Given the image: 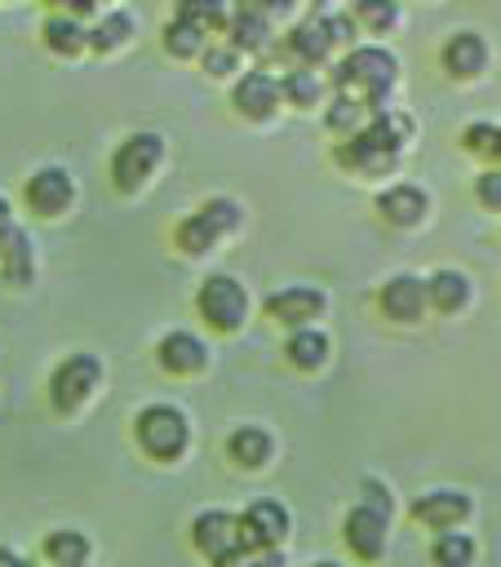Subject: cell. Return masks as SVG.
I'll return each mask as SVG.
<instances>
[{
	"label": "cell",
	"instance_id": "d6a6232c",
	"mask_svg": "<svg viewBox=\"0 0 501 567\" xmlns=\"http://www.w3.org/2000/svg\"><path fill=\"white\" fill-rule=\"evenodd\" d=\"M226 0H177V13L173 18H182V22H191V27H200L204 35H213V31H226Z\"/></svg>",
	"mask_w": 501,
	"mask_h": 567
},
{
	"label": "cell",
	"instance_id": "9a60e30c",
	"mask_svg": "<svg viewBox=\"0 0 501 567\" xmlns=\"http://www.w3.org/2000/svg\"><path fill=\"white\" fill-rule=\"evenodd\" d=\"M341 540L359 563H377L386 554V540H390V518L368 509V505H350L341 518Z\"/></svg>",
	"mask_w": 501,
	"mask_h": 567
},
{
	"label": "cell",
	"instance_id": "bcb514c9",
	"mask_svg": "<svg viewBox=\"0 0 501 567\" xmlns=\"http://www.w3.org/2000/svg\"><path fill=\"white\" fill-rule=\"evenodd\" d=\"M310 567H346V563H337V558H319V563H310Z\"/></svg>",
	"mask_w": 501,
	"mask_h": 567
},
{
	"label": "cell",
	"instance_id": "e0dca14e",
	"mask_svg": "<svg viewBox=\"0 0 501 567\" xmlns=\"http://www.w3.org/2000/svg\"><path fill=\"white\" fill-rule=\"evenodd\" d=\"M399 159L403 155H390V151H381L377 142H368L364 133H355V137H341L337 146H333V164L341 168V173H350V177H395L399 173Z\"/></svg>",
	"mask_w": 501,
	"mask_h": 567
},
{
	"label": "cell",
	"instance_id": "1f68e13d",
	"mask_svg": "<svg viewBox=\"0 0 501 567\" xmlns=\"http://www.w3.org/2000/svg\"><path fill=\"white\" fill-rule=\"evenodd\" d=\"M44 558H49V567H84L89 563V536L71 532V527L49 532L44 536Z\"/></svg>",
	"mask_w": 501,
	"mask_h": 567
},
{
	"label": "cell",
	"instance_id": "6da1fadb",
	"mask_svg": "<svg viewBox=\"0 0 501 567\" xmlns=\"http://www.w3.org/2000/svg\"><path fill=\"white\" fill-rule=\"evenodd\" d=\"M333 93H346L355 102H364L368 111H381L399 84V58L386 44H350L333 71H328Z\"/></svg>",
	"mask_w": 501,
	"mask_h": 567
},
{
	"label": "cell",
	"instance_id": "8d00e7d4",
	"mask_svg": "<svg viewBox=\"0 0 501 567\" xmlns=\"http://www.w3.org/2000/svg\"><path fill=\"white\" fill-rule=\"evenodd\" d=\"M200 62H204V71H208L213 80H222V75L239 71V49H231V44H204Z\"/></svg>",
	"mask_w": 501,
	"mask_h": 567
},
{
	"label": "cell",
	"instance_id": "2e32d148",
	"mask_svg": "<svg viewBox=\"0 0 501 567\" xmlns=\"http://www.w3.org/2000/svg\"><path fill=\"white\" fill-rule=\"evenodd\" d=\"M279 75H270L266 66H253V71H244L239 80H235V89H231V106H235V115H244V120H253V124H262V120H270L275 111H279Z\"/></svg>",
	"mask_w": 501,
	"mask_h": 567
},
{
	"label": "cell",
	"instance_id": "cb8c5ba5",
	"mask_svg": "<svg viewBox=\"0 0 501 567\" xmlns=\"http://www.w3.org/2000/svg\"><path fill=\"white\" fill-rule=\"evenodd\" d=\"M226 456L239 470H262L275 456V439H270L266 425H235L231 439H226Z\"/></svg>",
	"mask_w": 501,
	"mask_h": 567
},
{
	"label": "cell",
	"instance_id": "5b68a950",
	"mask_svg": "<svg viewBox=\"0 0 501 567\" xmlns=\"http://www.w3.org/2000/svg\"><path fill=\"white\" fill-rule=\"evenodd\" d=\"M160 164H164V137L151 133V128L146 133H129L111 155V182H115V190L137 195L155 177Z\"/></svg>",
	"mask_w": 501,
	"mask_h": 567
},
{
	"label": "cell",
	"instance_id": "9c48e42d",
	"mask_svg": "<svg viewBox=\"0 0 501 567\" xmlns=\"http://www.w3.org/2000/svg\"><path fill=\"white\" fill-rule=\"evenodd\" d=\"M470 514H474V496L461 487H430L408 505V518L426 532H457L470 523Z\"/></svg>",
	"mask_w": 501,
	"mask_h": 567
},
{
	"label": "cell",
	"instance_id": "7bdbcfd3",
	"mask_svg": "<svg viewBox=\"0 0 501 567\" xmlns=\"http://www.w3.org/2000/svg\"><path fill=\"white\" fill-rule=\"evenodd\" d=\"M0 567H31V563H27V558H18L13 549H4V545H0Z\"/></svg>",
	"mask_w": 501,
	"mask_h": 567
},
{
	"label": "cell",
	"instance_id": "e575fe53",
	"mask_svg": "<svg viewBox=\"0 0 501 567\" xmlns=\"http://www.w3.org/2000/svg\"><path fill=\"white\" fill-rule=\"evenodd\" d=\"M497 133H501V124H492V120H470L457 142H461L466 155H474V159L488 164V155H492V146H497Z\"/></svg>",
	"mask_w": 501,
	"mask_h": 567
},
{
	"label": "cell",
	"instance_id": "30bf717a",
	"mask_svg": "<svg viewBox=\"0 0 501 567\" xmlns=\"http://www.w3.org/2000/svg\"><path fill=\"white\" fill-rule=\"evenodd\" d=\"M239 518V545H244V554L248 549H279L284 540H288V532H293V518H288V509L279 505V501H270V496H257L244 514H235Z\"/></svg>",
	"mask_w": 501,
	"mask_h": 567
},
{
	"label": "cell",
	"instance_id": "60d3db41",
	"mask_svg": "<svg viewBox=\"0 0 501 567\" xmlns=\"http://www.w3.org/2000/svg\"><path fill=\"white\" fill-rule=\"evenodd\" d=\"M244 567H284V549H248Z\"/></svg>",
	"mask_w": 501,
	"mask_h": 567
},
{
	"label": "cell",
	"instance_id": "ba28073f",
	"mask_svg": "<svg viewBox=\"0 0 501 567\" xmlns=\"http://www.w3.org/2000/svg\"><path fill=\"white\" fill-rule=\"evenodd\" d=\"M377 310L381 319L399 323V328H412L430 315V301H426V275L417 270H395L377 284Z\"/></svg>",
	"mask_w": 501,
	"mask_h": 567
},
{
	"label": "cell",
	"instance_id": "4fadbf2b",
	"mask_svg": "<svg viewBox=\"0 0 501 567\" xmlns=\"http://www.w3.org/2000/svg\"><path fill=\"white\" fill-rule=\"evenodd\" d=\"M377 217L395 230H417L430 221V190L417 182H390L377 190Z\"/></svg>",
	"mask_w": 501,
	"mask_h": 567
},
{
	"label": "cell",
	"instance_id": "f6af8a7d",
	"mask_svg": "<svg viewBox=\"0 0 501 567\" xmlns=\"http://www.w3.org/2000/svg\"><path fill=\"white\" fill-rule=\"evenodd\" d=\"M488 164H492V168H501V133H497V146H492V155H488Z\"/></svg>",
	"mask_w": 501,
	"mask_h": 567
},
{
	"label": "cell",
	"instance_id": "8992f818",
	"mask_svg": "<svg viewBox=\"0 0 501 567\" xmlns=\"http://www.w3.org/2000/svg\"><path fill=\"white\" fill-rule=\"evenodd\" d=\"M98 381H102L98 354H89V350L67 354V359L53 368V377H49V403H53V412H62V416L80 412V408L93 399Z\"/></svg>",
	"mask_w": 501,
	"mask_h": 567
},
{
	"label": "cell",
	"instance_id": "74e56055",
	"mask_svg": "<svg viewBox=\"0 0 501 567\" xmlns=\"http://www.w3.org/2000/svg\"><path fill=\"white\" fill-rule=\"evenodd\" d=\"M324 27H328L333 49H350V44H359V27L350 22V13H346V9H341V13H324Z\"/></svg>",
	"mask_w": 501,
	"mask_h": 567
},
{
	"label": "cell",
	"instance_id": "f546056e",
	"mask_svg": "<svg viewBox=\"0 0 501 567\" xmlns=\"http://www.w3.org/2000/svg\"><path fill=\"white\" fill-rule=\"evenodd\" d=\"M368 106L364 102H355V97H346V93H333V102L324 106V128L341 142V137H355L364 124H368Z\"/></svg>",
	"mask_w": 501,
	"mask_h": 567
},
{
	"label": "cell",
	"instance_id": "d590c367",
	"mask_svg": "<svg viewBox=\"0 0 501 567\" xmlns=\"http://www.w3.org/2000/svg\"><path fill=\"white\" fill-rule=\"evenodd\" d=\"M474 204L479 208H488V213H501V168H492V164H483L479 173H474Z\"/></svg>",
	"mask_w": 501,
	"mask_h": 567
},
{
	"label": "cell",
	"instance_id": "4dcf8cb0",
	"mask_svg": "<svg viewBox=\"0 0 501 567\" xmlns=\"http://www.w3.org/2000/svg\"><path fill=\"white\" fill-rule=\"evenodd\" d=\"M129 35H133V18H129L124 9H111V13H102V18L89 27V49H93V53H115V49L129 44Z\"/></svg>",
	"mask_w": 501,
	"mask_h": 567
},
{
	"label": "cell",
	"instance_id": "277c9868",
	"mask_svg": "<svg viewBox=\"0 0 501 567\" xmlns=\"http://www.w3.org/2000/svg\"><path fill=\"white\" fill-rule=\"evenodd\" d=\"M195 310L213 332L231 337L248 323V288L235 275H208L195 292Z\"/></svg>",
	"mask_w": 501,
	"mask_h": 567
},
{
	"label": "cell",
	"instance_id": "f1b7e54d",
	"mask_svg": "<svg viewBox=\"0 0 501 567\" xmlns=\"http://www.w3.org/2000/svg\"><path fill=\"white\" fill-rule=\"evenodd\" d=\"M40 35H44V44H49L58 58H75V53L89 49V27H84L80 18H67V13H53Z\"/></svg>",
	"mask_w": 501,
	"mask_h": 567
},
{
	"label": "cell",
	"instance_id": "4316f807",
	"mask_svg": "<svg viewBox=\"0 0 501 567\" xmlns=\"http://www.w3.org/2000/svg\"><path fill=\"white\" fill-rule=\"evenodd\" d=\"M479 563V540L470 532H434L430 540V567H474Z\"/></svg>",
	"mask_w": 501,
	"mask_h": 567
},
{
	"label": "cell",
	"instance_id": "ac0fdd59",
	"mask_svg": "<svg viewBox=\"0 0 501 567\" xmlns=\"http://www.w3.org/2000/svg\"><path fill=\"white\" fill-rule=\"evenodd\" d=\"M426 301H430L434 315H448V319L466 315L470 301H474V279L457 266H439V270L426 275Z\"/></svg>",
	"mask_w": 501,
	"mask_h": 567
},
{
	"label": "cell",
	"instance_id": "d6986e66",
	"mask_svg": "<svg viewBox=\"0 0 501 567\" xmlns=\"http://www.w3.org/2000/svg\"><path fill=\"white\" fill-rule=\"evenodd\" d=\"M155 359H160V368H164L168 377H195V372L208 368V346H204L195 332L173 328V332H164V337L155 341Z\"/></svg>",
	"mask_w": 501,
	"mask_h": 567
},
{
	"label": "cell",
	"instance_id": "52a82bcc",
	"mask_svg": "<svg viewBox=\"0 0 501 567\" xmlns=\"http://www.w3.org/2000/svg\"><path fill=\"white\" fill-rule=\"evenodd\" d=\"M191 545L213 563V567H244V545H239V518L231 509H204L191 523Z\"/></svg>",
	"mask_w": 501,
	"mask_h": 567
},
{
	"label": "cell",
	"instance_id": "f35d334b",
	"mask_svg": "<svg viewBox=\"0 0 501 567\" xmlns=\"http://www.w3.org/2000/svg\"><path fill=\"white\" fill-rule=\"evenodd\" d=\"M359 505H368V509H377V514H395V496H390V487L381 483V478H364L359 483Z\"/></svg>",
	"mask_w": 501,
	"mask_h": 567
},
{
	"label": "cell",
	"instance_id": "ee69618b",
	"mask_svg": "<svg viewBox=\"0 0 501 567\" xmlns=\"http://www.w3.org/2000/svg\"><path fill=\"white\" fill-rule=\"evenodd\" d=\"M13 230V217H9V199H0V235Z\"/></svg>",
	"mask_w": 501,
	"mask_h": 567
},
{
	"label": "cell",
	"instance_id": "d4e9b609",
	"mask_svg": "<svg viewBox=\"0 0 501 567\" xmlns=\"http://www.w3.org/2000/svg\"><path fill=\"white\" fill-rule=\"evenodd\" d=\"M0 275L9 279V284H31V275H35V244H31V235L27 230H4L0 235Z\"/></svg>",
	"mask_w": 501,
	"mask_h": 567
},
{
	"label": "cell",
	"instance_id": "44dd1931",
	"mask_svg": "<svg viewBox=\"0 0 501 567\" xmlns=\"http://www.w3.org/2000/svg\"><path fill=\"white\" fill-rule=\"evenodd\" d=\"M226 44L239 49V53H262L270 44V18L257 9V0H239L231 13H226Z\"/></svg>",
	"mask_w": 501,
	"mask_h": 567
},
{
	"label": "cell",
	"instance_id": "836d02e7",
	"mask_svg": "<svg viewBox=\"0 0 501 567\" xmlns=\"http://www.w3.org/2000/svg\"><path fill=\"white\" fill-rule=\"evenodd\" d=\"M204 44H208V35L200 31V27H191V22H182V18H173L168 27H164V53L168 58H200L204 53Z\"/></svg>",
	"mask_w": 501,
	"mask_h": 567
},
{
	"label": "cell",
	"instance_id": "7a4b0ae2",
	"mask_svg": "<svg viewBox=\"0 0 501 567\" xmlns=\"http://www.w3.org/2000/svg\"><path fill=\"white\" fill-rule=\"evenodd\" d=\"M239 221H244V208H239L235 199L217 195V199H204L195 213H186V217L177 221L173 239H177V248H182L186 257H204V252H213L226 235H235Z\"/></svg>",
	"mask_w": 501,
	"mask_h": 567
},
{
	"label": "cell",
	"instance_id": "5bb4252c",
	"mask_svg": "<svg viewBox=\"0 0 501 567\" xmlns=\"http://www.w3.org/2000/svg\"><path fill=\"white\" fill-rule=\"evenodd\" d=\"M22 199H27V208L40 213V217H62V213L75 204V177H71L67 168H58V164H44V168H35V173L27 177Z\"/></svg>",
	"mask_w": 501,
	"mask_h": 567
},
{
	"label": "cell",
	"instance_id": "7c38bea8",
	"mask_svg": "<svg viewBox=\"0 0 501 567\" xmlns=\"http://www.w3.org/2000/svg\"><path fill=\"white\" fill-rule=\"evenodd\" d=\"M262 310H266V319H275L284 328H306L328 310V292L315 284H288V288H275L262 301Z\"/></svg>",
	"mask_w": 501,
	"mask_h": 567
},
{
	"label": "cell",
	"instance_id": "603a6c76",
	"mask_svg": "<svg viewBox=\"0 0 501 567\" xmlns=\"http://www.w3.org/2000/svg\"><path fill=\"white\" fill-rule=\"evenodd\" d=\"M284 359L297 368V372H319L328 359H333V337L315 323L306 328H293L288 341H284Z\"/></svg>",
	"mask_w": 501,
	"mask_h": 567
},
{
	"label": "cell",
	"instance_id": "83f0119b",
	"mask_svg": "<svg viewBox=\"0 0 501 567\" xmlns=\"http://www.w3.org/2000/svg\"><path fill=\"white\" fill-rule=\"evenodd\" d=\"M279 97L297 111H310V106L324 102V75L315 66H293V71L279 75Z\"/></svg>",
	"mask_w": 501,
	"mask_h": 567
},
{
	"label": "cell",
	"instance_id": "ab89813d",
	"mask_svg": "<svg viewBox=\"0 0 501 567\" xmlns=\"http://www.w3.org/2000/svg\"><path fill=\"white\" fill-rule=\"evenodd\" d=\"M49 4H58V13H67V18H89L102 9V0H49Z\"/></svg>",
	"mask_w": 501,
	"mask_h": 567
},
{
	"label": "cell",
	"instance_id": "3957f363",
	"mask_svg": "<svg viewBox=\"0 0 501 567\" xmlns=\"http://www.w3.org/2000/svg\"><path fill=\"white\" fill-rule=\"evenodd\" d=\"M133 439L155 461H177L191 447V416L173 403H146L133 416Z\"/></svg>",
	"mask_w": 501,
	"mask_h": 567
},
{
	"label": "cell",
	"instance_id": "b9f144b4",
	"mask_svg": "<svg viewBox=\"0 0 501 567\" xmlns=\"http://www.w3.org/2000/svg\"><path fill=\"white\" fill-rule=\"evenodd\" d=\"M297 4H301V0H257V9H262L270 22H275V18H288Z\"/></svg>",
	"mask_w": 501,
	"mask_h": 567
},
{
	"label": "cell",
	"instance_id": "ffe728a7",
	"mask_svg": "<svg viewBox=\"0 0 501 567\" xmlns=\"http://www.w3.org/2000/svg\"><path fill=\"white\" fill-rule=\"evenodd\" d=\"M284 49H288L293 66H315V71H319V66L333 58V40H328L324 13H310V18H301L297 27H288Z\"/></svg>",
	"mask_w": 501,
	"mask_h": 567
},
{
	"label": "cell",
	"instance_id": "484cf974",
	"mask_svg": "<svg viewBox=\"0 0 501 567\" xmlns=\"http://www.w3.org/2000/svg\"><path fill=\"white\" fill-rule=\"evenodd\" d=\"M346 13L364 35H390L403 22V4L399 0H350Z\"/></svg>",
	"mask_w": 501,
	"mask_h": 567
},
{
	"label": "cell",
	"instance_id": "7402d4cb",
	"mask_svg": "<svg viewBox=\"0 0 501 567\" xmlns=\"http://www.w3.org/2000/svg\"><path fill=\"white\" fill-rule=\"evenodd\" d=\"M359 133H364L368 142H377L381 151L403 155V151H408V142H412V133H417V120H412L408 111L381 106V111H372V115H368V124H364Z\"/></svg>",
	"mask_w": 501,
	"mask_h": 567
},
{
	"label": "cell",
	"instance_id": "8fae6325",
	"mask_svg": "<svg viewBox=\"0 0 501 567\" xmlns=\"http://www.w3.org/2000/svg\"><path fill=\"white\" fill-rule=\"evenodd\" d=\"M488 62H492V49H488V40L479 35V31H452L443 44H439V66H443V75L448 80H457V84H474L483 71H488Z\"/></svg>",
	"mask_w": 501,
	"mask_h": 567
}]
</instances>
